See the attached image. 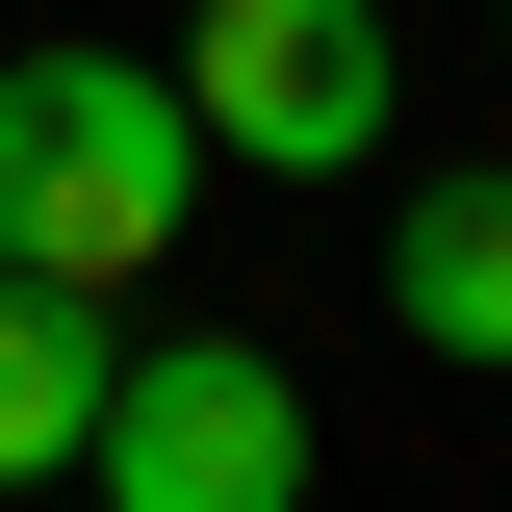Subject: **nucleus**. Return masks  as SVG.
Segmentation results:
<instances>
[{
	"instance_id": "nucleus-1",
	"label": "nucleus",
	"mask_w": 512,
	"mask_h": 512,
	"mask_svg": "<svg viewBox=\"0 0 512 512\" xmlns=\"http://www.w3.org/2000/svg\"><path fill=\"white\" fill-rule=\"evenodd\" d=\"M180 205H205V103L154 52H0V256L26 282H154L180 256Z\"/></svg>"
},
{
	"instance_id": "nucleus-2",
	"label": "nucleus",
	"mask_w": 512,
	"mask_h": 512,
	"mask_svg": "<svg viewBox=\"0 0 512 512\" xmlns=\"http://www.w3.org/2000/svg\"><path fill=\"white\" fill-rule=\"evenodd\" d=\"M77 487L103 512H308V384L256 359V333H154V359H103Z\"/></svg>"
},
{
	"instance_id": "nucleus-3",
	"label": "nucleus",
	"mask_w": 512,
	"mask_h": 512,
	"mask_svg": "<svg viewBox=\"0 0 512 512\" xmlns=\"http://www.w3.org/2000/svg\"><path fill=\"white\" fill-rule=\"evenodd\" d=\"M180 103H205V154H256V180H359V128L410 103V52H384V0H205Z\"/></svg>"
},
{
	"instance_id": "nucleus-4",
	"label": "nucleus",
	"mask_w": 512,
	"mask_h": 512,
	"mask_svg": "<svg viewBox=\"0 0 512 512\" xmlns=\"http://www.w3.org/2000/svg\"><path fill=\"white\" fill-rule=\"evenodd\" d=\"M103 282H26L0 256V487H77V436H103Z\"/></svg>"
},
{
	"instance_id": "nucleus-5",
	"label": "nucleus",
	"mask_w": 512,
	"mask_h": 512,
	"mask_svg": "<svg viewBox=\"0 0 512 512\" xmlns=\"http://www.w3.org/2000/svg\"><path fill=\"white\" fill-rule=\"evenodd\" d=\"M384 333L512 359V180H487V154H461V180H410V231H384Z\"/></svg>"
}]
</instances>
